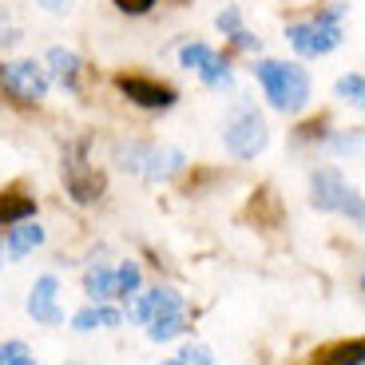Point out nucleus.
Returning <instances> with one entry per match:
<instances>
[{
	"label": "nucleus",
	"instance_id": "cd10ccee",
	"mask_svg": "<svg viewBox=\"0 0 365 365\" xmlns=\"http://www.w3.org/2000/svg\"><path fill=\"white\" fill-rule=\"evenodd\" d=\"M361 290H365V274H361Z\"/></svg>",
	"mask_w": 365,
	"mask_h": 365
},
{
	"label": "nucleus",
	"instance_id": "f3484780",
	"mask_svg": "<svg viewBox=\"0 0 365 365\" xmlns=\"http://www.w3.org/2000/svg\"><path fill=\"white\" fill-rule=\"evenodd\" d=\"M80 334H88V329H96V326H119V310H111V306H96V310H80L76 314V322H72Z\"/></svg>",
	"mask_w": 365,
	"mask_h": 365
},
{
	"label": "nucleus",
	"instance_id": "6ab92c4d",
	"mask_svg": "<svg viewBox=\"0 0 365 365\" xmlns=\"http://www.w3.org/2000/svg\"><path fill=\"white\" fill-rule=\"evenodd\" d=\"M334 91H338V100H346V103H354V108L365 111V76H357V72L341 76V80L334 83Z\"/></svg>",
	"mask_w": 365,
	"mask_h": 365
},
{
	"label": "nucleus",
	"instance_id": "a878e982",
	"mask_svg": "<svg viewBox=\"0 0 365 365\" xmlns=\"http://www.w3.org/2000/svg\"><path fill=\"white\" fill-rule=\"evenodd\" d=\"M40 9L44 12H68L72 9V0H40Z\"/></svg>",
	"mask_w": 365,
	"mask_h": 365
},
{
	"label": "nucleus",
	"instance_id": "c85d7f7f",
	"mask_svg": "<svg viewBox=\"0 0 365 365\" xmlns=\"http://www.w3.org/2000/svg\"><path fill=\"white\" fill-rule=\"evenodd\" d=\"M0 262H4V258H0Z\"/></svg>",
	"mask_w": 365,
	"mask_h": 365
},
{
	"label": "nucleus",
	"instance_id": "7ed1b4c3",
	"mask_svg": "<svg viewBox=\"0 0 365 365\" xmlns=\"http://www.w3.org/2000/svg\"><path fill=\"white\" fill-rule=\"evenodd\" d=\"M115 155H119L123 171H135L151 182H167L187 163V155H182L179 147H155V143H128V147H119Z\"/></svg>",
	"mask_w": 365,
	"mask_h": 365
},
{
	"label": "nucleus",
	"instance_id": "f257e3e1",
	"mask_svg": "<svg viewBox=\"0 0 365 365\" xmlns=\"http://www.w3.org/2000/svg\"><path fill=\"white\" fill-rule=\"evenodd\" d=\"M255 76L266 88L270 108H278V111H302L306 100H310V76H306V68H298V64L262 60V64H255Z\"/></svg>",
	"mask_w": 365,
	"mask_h": 365
},
{
	"label": "nucleus",
	"instance_id": "4be33fe9",
	"mask_svg": "<svg viewBox=\"0 0 365 365\" xmlns=\"http://www.w3.org/2000/svg\"><path fill=\"white\" fill-rule=\"evenodd\" d=\"M0 365H32V349L24 341H0Z\"/></svg>",
	"mask_w": 365,
	"mask_h": 365
},
{
	"label": "nucleus",
	"instance_id": "9b49d317",
	"mask_svg": "<svg viewBox=\"0 0 365 365\" xmlns=\"http://www.w3.org/2000/svg\"><path fill=\"white\" fill-rule=\"evenodd\" d=\"M28 314H32L36 322H44V326H56V322H60V306H56V278H52V274L36 278V286H32V294H28Z\"/></svg>",
	"mask_w": 365,
	"mask_h": 365
},
{
	"label": "nucleus",
	"instance_id": "dca6fc26",
	"mask_svg": "<svg viewBox=\"0 0 365 365\" xmlns=\"http://www.w3.org/2000/svg\"><path fill=\"white\" fill-rule=\"evenodd\" d=\"M83 290L91 294V298H111L115 294V270H108V266H91L88 278H83Z\"/></svg>",
	"mask_w": 365,
	"mask_h": 365
},
{
	"label": "nucleus",
	"instance_id": "1a4fd4ad",
	"mask_svg": "<svg viewBox=\"0 0 365 365\" xmlns=\"http://www.w3.org/2000/svg\"><path fill=\"white\" fill-rule=\"evenodd\" d=\"M179 64L182 68H195V72L202 76V83H210V88H219V83L230 80L227 60H222L219 52H210L207 44H182L179 48Z\"/></svg>",
	"mask_w": 365,
	"mask_h": 365
},
{
	"label": "nucleus",
	"instance_id": "0eeeda50",
	"mask_svg": "<svg viewBox=\"0 0 365 365\" xmlns=\"http://www.w3.org/2000/svg\"><path fill=\"white\" fill-rule=\"evenodd\" d=\"M0 88L16 96V100H44L48 91V72L32 60H20V64H0Z\"/></svg>",
	"mask_w": 365,
	"mask_h": 365
},
{
	"label": "nucleus",
	"instance_id": "423d86ee",
	"mask_svg": "<svg viewBox=\"0 0 365 365\" xmlns=\"http://www.w3.org/2000/svg\"><path fill=\"white\" fill-rule=\"evenodd\" d=\"M64 182H68V195L83 207L103 195V175L88 163V143L83 139L64 147Z\"/></svg>",
	"mask_w": 365,
	"mask_h": 365
},
{
	"label": "nucleus",
	"instance_id": "aec40b11",
	"mask_svg": "<svg viewBox=\"0 0 365 365\" xmlns=\"http://www.w3.org/2000/svg\"><path fill=\"white\" fill-rule=\"evenodd\" d=\"M139 266L135 262H123V266H115V298H135L139 294Z\"/></svg>",
	"mask_w": 365,
	"mask_h": 365
},
{
	"label": "nucleus",
	"instance_id": "f8f14e48",
	"mask_svg": "<svg viewBox=\"0 0 365 365\" xmlns=\"http://www.w3.org/2000/svg\"><path fill=\"white\" fill-rule=\"evenodd\" d=\"M48 72H52L56 83L76 88V83H80V56L68 52V48H52V52H48Z\"/></svg>",
	"mask_w": 365,
	"mask_h": 365
},
{
	"label": "nucleus",
	"instance_id": "ddd939ff",
	"mask_svg": "<svg viewBox=\"0 0 365 365\" xmlns=\"http://www.w3.org/2000/svg\"><path fill=\"white\" fill-rule=\"evenodd\" d=\"M40 242H44V227H36L32 219L12 222V235H9V255L24 258V255H32V250H36Z\"/></svg>",
	"mask_w": 365,
	"mask_h": 365
},
{
	"label": "nucleus",
	"instance_id": "2eb2a0df",
	"mask_svg": "<svg viewBox=\"0 0 365 365\" xmlns=\"http://www.w3.org/2000/svg\"><path fill=\"white\" fill-rule=\"evenodd\" d=\"M314 361H322V365H346V361H365V338L361 341H341V346H329V349H322Z\"/></svg>",
	"mask_w": 365,
	"mask_h": 365
},
{
	"label": "nucleus",
	"instance_id": "412c9836",
	"mask_svg": "<svg viewBox=\"0 0 365 365\" xmlns=\"http://www.w3.org/2000/svg\"><path fill=\"white\" fill-rule=\"evenodd\" d=\"M20 24H16V16H12V9L9 4H0V48H12V44H20Z\"/></svg>",
	"mask_w": 365,
	"mask_h": 365
},
{
	"label": "nucleus",
	"instance_id": "393cba45",
	"mask_svg": "<svg viewBox=\"0 0 365 365\" xmlns=\"http://www.w3.org/2000/svg\"><path fill=\"white\" fill-rule=\"evenodd\" d=\"M219 28L235 36V32H238V12H219Z\"/></svg>",
	"mask_w": 365,
	"mask_h": 365
},
{
	"label": "nucleus",
	"instance_id": "9d476101",
	"mask_svg": "<svg viewBox=\"0 0 365 365\" xmlns=\"http://www.w3.org/2000/svg\"><path fill=\"white\" fill-rule=\"evenodd\" d=\"M131 302V318L135 322H151V318H159V314H179L182 310V298L171 290V286H155V290H147V294H135V298H128Z\"/></svg>",
	"mask_w": 365,
	"mask_h": 365
},
{
	"label": "nucleus",
	"instance_id": "4468645a",
	"mask_svg": "<svg viewBox=\"0 0 365 365\" xmlns=\"http://www.w3.org/2000/svg\"><path fill=\"white\" fill-rule=\"evenodd\" d=\"M32 215H36V202L28 199V195H20V191L0 195V227H12L20 219H32Z\"/></svg>",
	"mask_w": 365,
	"mask_h": 365
},
{
	"label": "nucleus",
	"instance_id": "20e7f679",
	"mask_svg": "<svg viewBox=\"0 0 365 365\" xmlns=\"http://www.w3.org/2000/svg\"><path fill=\"white\" fill-rule=\"evenodd\" d=\"M222 143H227V151L235 159H255L258 151H266V143H270L266 119L258 115L250 103H238V108L230 111L227 128H222Z\"/></svg>",
	"mask_w": 365,
	"mask_h": 365
},
{
	"label": "nucleus",
	"instance_id": "a211bd4d",
	"mask_svg": "<svg viewBox=\"0 0 365 365\" xmlns=\"http://www.w3.org/2000/svg\"><path fill=\"white\" fill-rule=\"evenodd\" d=\"M182 310L179 314H159V318L147 322V334H151V341H171L175 334H182Z\"/></svg>",
	"mask_w": 365,
	"mask_h": 365
},
{
	"label": "nucleus",
	"instance_id": "b1692460",
	"mask_svg": "<svg viewBox=\"0 0 365 365\" xmlns=\"http://www.w3.org/2000/svg\"><path fill=\"white\" fill-rule=\"evenodd\" d=\"M115 4H119L123 12H131V16H139V12H147L155 0H115Z\"/></svg>",
	"mask_w": 365,
	"mask_h": 365
},
{
	"label": "nucleus",
	"instance_id": "bb28decb",
	"mask_svg": "<svg viewBox=\"0 0 365 365\" xmlns=\"http://www.w3.org/2000/svg\"><path fill=\"white\" fill-rule=\"evenodd\" d=\"M235 44H238V48H247V52H250V48H258V40L250 36V32H242V28H238V32H235Z\"/></svg>",
	"mask_w": 365,
	"mask_h": 365
},
{
	"label": "nucleus",
	"instance_id": "39448f33",
	"mask_svg": "<svg viewBox=\"0 0 365 365\" xmlns=\"http://www.w3.org/2000/svg\"><path fill=\"white\" fill-rule=\"evenodd\" d=\"M338 16H341V9H329V12H322V16L306 20V24H290L286 28V40H290L302 56H326L341 44Z\"/></svg>",
	"mask_w": 365,
	"mask_h": 365
},
{
	"label": "nucleus",
	"instance_id": "f03ea898",
	"mask_svg": "<svg viewBox=\"0 0 365 365\" xmlns=\"http://www.w3.org/2000/svg\"><path fill=\"white\" fill-rule=\"evenodd\" d=\"M310 202L318 210H329V215H346L349 222L365 227V195H357L346 179H341L334 167L326 171H314L310 179Z\"/></svg>",
	"mask_w": 365,
	"mask_h": 365
},
{
	"label": "nucleus",
	"instance_id": "6e6552de",
	"mask_svg": "<svg viewBox=\"0 0 365 365\" xmlns=\"http://www.w3.org/2000/svg\"><path fill=\"white\" fill-rule=\"evenodd\" d=\"M115 88L128 96L131 103H139V108H171L179 96H175V88H167V83L159 80H147V76H115Z\"/></svg>",
	"mask_w": 365,
	"mask_h": 365
},
{
	"label": "nucleus",
	"instance_id": "5701e85b",
	"mask_svg": "<svg viewBox=\"0 0 365 365\" xmlns=\"http://www.w3.org/2000/svg\"><path fill=\"white\" fill-rule=\"evenodd\" d=\"M171 361H202V365H210V361H215V354H210L207 346H182Z\"/></svg>",
	"mask_w": 365,
	"mask_h": 365
}]
</instances>
